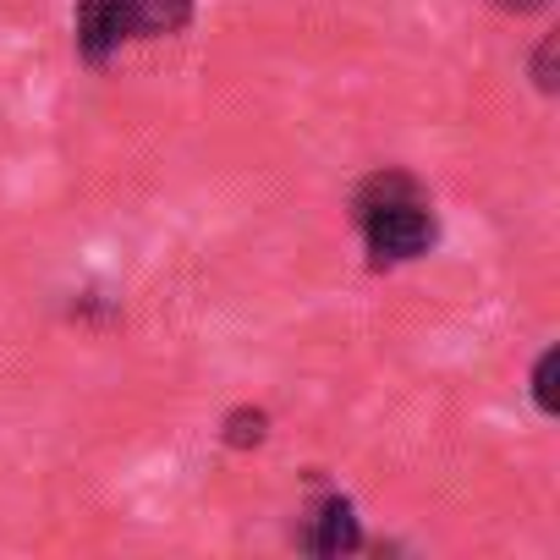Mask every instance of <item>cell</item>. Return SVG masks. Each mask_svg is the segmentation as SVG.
<instances>
[{"instance_id":"cell-4","label":"cell","mask_w":560,"mask_h":560,"mask_svg":"<svg viewBox=\"0 0 560 560\" xmlns=\"http://www.w3.org/2000/svg\"><path fill=\"white\" fill-rule=\"evenodd\" d=\"M220 440H225L231 451L264 445V440H269V412H264V407H231V412L220 418Z\"/></svg>"},{"instance_id":"cell-1","label":"cell","mask_w":560,"mask_h":560,"mask_svg":"<svg viewBox=\"0 0 560 560\" xmlns=\"http://www.w3.org/2000/svg\"><path fill=\"white\" fill-rule=\"evenodd\" d=\"M352 220L363 231L369 264L374 269H396L423 258L440 242V214L434 198L423 192V182L412 171H374L358 182L352 192Z\"/></svg>"},{"instance_id":"cell-3","label":"cell","mask_w":560,"mask_h":560,"mask_svg":"<svg viewBox=\"0 0 560 560\" xmlns=\"http://www.w3.org/2000/svg\"><path fill=\"white\" fill-rule=\"evenodd\" d=\"M298 549L325 555V560L363 549V516H358V505H352L347 494H325V500H314L308 516H303V527H298Z\"/></svg>"},{"instance_id":"cell-5","label":"cell","mask_w":560,"mask_h":560,"mask_svg":"<svg viewBox=\"0 0 560 560\" xmlns=\"http://www.w3.org/2000/svg\"><path fill=\"white\" fill-rule=\"evenodd\" d=\"M555 369H560V352H555V347H544V352H538V363H533V385H527V390H533V407H538L544 418H555V412H560V401H555Z\"/></svg>"},{"instance_id":"cell-6","label":"cell","mask_w":560,"mask_h":560,"mask_svg":"<svg viewBox=\"0 0 560 560\" xmlns=\"http://www.w3.org/2000/svg\"><path fill=\"white\" fill-rule=\"evenodd\" d=\"M555 50H560V34H544L538 50H533V89L538 94H555L560 78H555Z\"/></svg>"},{"instance_id":"cell-2","label":"cell","mask_w":560,"mask_h":560,"mask_svg":"<svg viewBox=\"0 0 560 560\" xmlns=\"http://www.w3.org/2000/svg\"><path fill=\"white\" fill-rule=\"evenodd\" d=\"M192 18H198V0H78L72 45L83 67H105L127 45L187 34Z\"/></svg>"},{"instance_id":"cell-7","label":"cell","mask_w":560,"mask_h":560,"mask_svg":"<svg viewBox=\"0 0 560 560\" xmlns=\"http://www.w3.org/2000/svg\"><path fill=\"white\" fill-rule=\"evenodd\" d=\"M505 12H533V7H544V0H500Z\"/></svg>"}]
</instances>
